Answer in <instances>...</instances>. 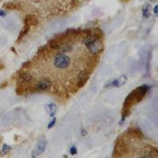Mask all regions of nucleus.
I'll list each match as a JSON object with an SVG mask.
<instances>
[{
  "instance_id": "5",
  "label": "nucleus",
  "mask_w": 158,
  "mask_h": 158,
  "mask_svg": "<svg viewBox=\"0 0 158 158\" xmlns=\"http://www.w3.org/2000/svg\"><path fill=\"white\" fill-rule=\"evenodd\" d=\"M45 148H46V140H44V139L40 140L39 143L37 144V148H35V150L33 156H37V155L42 154V153L44 152V150H45Z\"/></svg>"
},
{
  "instance_id": "4",
  "label": "nucleus",
  "mask_w": 158,
  "mask_h": 158,
  "mask_svg": "<svg viewBox=\"0 0 158 158\" xmlns=\"http://www.w3.org/2000/svg\"><path fill=\"white\" fill-rule=\"evenodd\" d=\"M148 88L146 86H141V87H138L135 90L131 92V94L127 97V99L125 100V103H124V108H123V117L127 116L130 111V109L133 106V104L138 103L142 98H144V96L146 95Z\"/></svg>"
},
{
  "instance_id": "7",
  "label": "nucleus",
  "mask_w": 158,
  "mask_h": 158,
  "mask_svg": "<svg viewBox=\"0 0 158 158\" xmlns=\"http://www.w3.org/2000/svg\"><path fill=\"white\" fill-rule=\"evenodd\" d=\"M46 109H48V112L50 115H54L56 113L57 110V106L55 103H50L48 106H46Z\"/></svg>"
},
{
  "instance_id": "6",
  "label": "nucleus",
  "mask_w": 158,
  "mask_h": 158,
  "mask_svg": "<svg viewBox=\"0 0 158 158\" xmlns=\"http://www.w3.org/2000/svg\"><path fill=\"white\" fill-rule=\"evenodd\" d=\"M127 81V77L126 75H121L117 80H115L114 82L111 83V85H109L110 87H116V86H122L125 84V82Z\"/></svg>"
},
{
  "instance_id": "1",
  "label": "nucleus",
  "mask_w": 158,
  "mask_h": 158,
  "mask_svg": "<svg viewBox=\"0 0 158 158\" xmlns=\"http://www.w3.org/2000/svg\"><path fill=\"white\" fill-rule=\"evenodd\" d=\"M103 51L100 28L70 29L55 35L16 72L17 95L41 93L64 103L85 86Z\"/></svg>"
},
{
  "instance_id": "3",
  "label": "nucleus",
  "mask_w": 158,
  "mask_h": 158,
  "mask_svg": "<svg viewBox=\"0 0 158 158\" xmlns=\"http://www.w3.org/2000/svg\"><path fill=\"white\" fill-rule=\"evenodd\" d=\"M114 157H157V146L146 141L139 129L130 128L117 138Z\"/></svg>"
},
{
  "instance_id": "8",
  "label": "nucleus",
  "mask_w": 158,
  "mask_h": 158,
  "mask_svg": "<svg viewBox=\"0 0 158 158\" xmlns=\"http://www.w3.org/2000/svg\"><path fill=\"white\" fill-rule=\"evenodd\" d=\"M2 1H4V0H0V2H2Z\"/></svg>"
},
{
  "instance_id": "2",
  "label": "nucleus",
  "mask_w": 158,
  "mask_h": 158,
  "mask_svg": "<svg viewBox=\"0 0 158 158\" xmlns=\"http://www.w3.org/2000/svg\"><path fill=\"white\" fill-rule=\"evenodd\" d=\"M86 1L88 0H10L3 6L8 10L19 12L24 15L26 25L32 27L57 17L66 16L77 10Z\"/></svg>"
}]
</instances>
